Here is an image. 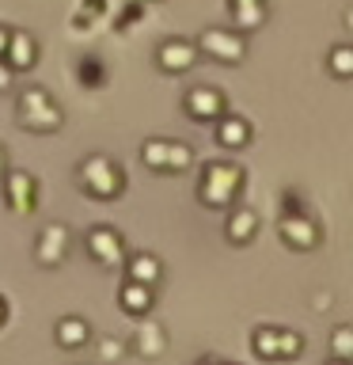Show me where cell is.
Here are the masks:
<instances>
[{
    "label": "cell",
    "instance_id": "obj_1",
    "mask_svg": "<svg viewBox=\"0 0 353 365\" xmlns=\"http://www.w3.org/2000/svg\"><path fill=\"white\" fill-rule=\"evenodd\" d=\"M16 114H19V122L27 125V130H38V133H53L57 125H61V110H57V103L46 96V91H38V88L23 91L19 103H16Z\"/></svg>",
    "mask_w": 353,
    "mask_h": 365
},
{
    "label": "cell",
    "instance_id": "obj_2",
    "mask_svg": "<svg viewBox=\"0 0 353 365\" xmlns=\"http://www.w3.org/2000/svg\"><path fill=\"white\" fill-rule=\"evenodd\" d=\"M80 182H84V190L95 194V198H114V194L122 190V171L114 168L107 156H88L84 164H80Z\"/></svg>",
    "mask_w": 353,
    "mask_h": 365
},
{
    "label": "cell",
    "instance_id": "obj_3",
    "mask_svg": "<svg viewBox=\"0 0 353 365\" xmlns=\"http://www.w3.org/2000/svg\"><path fill=\"white\" fill-rule=\"evenodd\" d=\"M236 187H239V171L228 164H213L201 179V198L209 205H224L236 194Z\"/></svg>",
    "mask_w": 353,
    "mask_h": 365
},
{
    "label": "cell",
    "instance_id": "obj_4",
    "mask_svg": "<svg viewBox=\"0 0 353 365\" xmlns=\"http://www.w3.org/2000/svg\"><path fill=\"white\" fill-rule=\"evenodd\" d=\"M141 160L148 168H159V171H179L190 164V148L175 145V141H144Z\"/></svg>",
    "mask_w": 353,
    "mask_h": 365
},
{
    "label": "cell",
    "instance_id": "obj_5",
    "mask_svg": "<svg viewBox=\"0 0 353 365\" xmlns=\"http://www.w3.org/2000/svg\"><path fill=\"white\" fill-rule=\"evenodd\" d=\"M88 251H91V259L102 262V267H118V262L125 259V244H122V236L114 232V228H91L88 232Z\"/></svg>",
    "mask_w": 353,
    "mask_h": 365
},
{
    "label": "cell",
    "instance_id": "obj_6",
    "mask_svg": "<svg viewBox=\"0 0 353 365\" xmlns=\"http://www.w3.org/2000/svg\"><path fill=\"white\" fill-rule=\"evenodd\" d=\"M68 251V228L65 225H46L38 244H34V255H38L42 267H57Z\"/></svg>",
    "mask_w": 353,
    "mask_h": 365
},
{
    "label": "cell",
    "instance_id": "obj_7",
    "mask_svg": "<svg viewBox=\"0 0 353 365\" xmlns=\"http://www.w3.org/2000/svg\"><path fill=\"white\" fill-rule=\"evenodd\" d=\"M4 190H8V205L16 213H27V210H34V202H38V187H34V179L27 175V171H11V175H4Z\"/></svg>",
    "mask_w": 353,
    "mask_h": 365
},
{
    "label": "cell",
    "instance_id": "obj_8",
    "mask_svg": "<svg viewBox=\"0 0 353 365\" xmlns=\"http://www.w3.org/2000/svg\"><path fill=\"white\" fill-rule=\"evenodd\" d=\"M221 107H224V99L213 88H194L186 96V110L198 114V118H213V114H221Z\"/></svg>",
    "mask_w": 353,
    "mask_h": 365
},
{
    "label": "cell",
    "instance_id": "obj_9",
    "mask_svg": "<svg viewBox=\"0 0 353 365\" xmlns=\"http://www.w3.org/2000/svg\"><path fill=\"white\" fill-rule=\"evenodd\" d=\"M201 50H209V53H216V57H224V61H239V53H243V42L232 38V34L213 31V34H205V38H201Z\"/></svg>",
    "mask_w": 353,
    "mask_h": 365
},
{
    "label": "cell",
    "instance_id": "obj_10",
    "mask_svg": "<svg viewBox=\"0 0 353 365\" xmlns=\"http://www.w3.org/2000/svg\"><path fill=\"white\" fill-rule=\"evenodd\" d=\"M159 65L167 68V73H182V68L194 65V46L186 42H167L164 50H159Z\"/></svg>",
    "mask_w": 353,
    "mask_h": 365
},
{
    "label": "cell",
    "instance_id": "obj_11",
    "mask_svg": "<svg viewBox=\"0 0 353 365\" xmlns=\"http://www.w3.org/2000/svg\"><path fill=\"white\" fill-rule=\"evenodd\" d=\"M148 304H152V285H141V282H125L122 285V308L125 312H148Z\"/></svg>",
    "mask_w": 353,
    "mask_h": 365
},
{
    "label": "cell",
    "instance_id": "obj_12",
    "mask_svg": "<svg viewBox=\"0 0 353 365\" xmlns=\"http://www.w3.org/2000/svg\"><path fill=\"white\" fill-rule=\"evenodd\" d=\"M88 335H91L88 324H84V319H76V316H68V319L57 324V342H61V346H84Z\"/></svg>",
    "mask_w": 353,
    "mask_h": 365
},
{
    "label": "cell",
    "instance_id": "obj_13",
    "mask_svg": "<svg viewBox=\"0 0 353 365\" xmlns=\"http://www.w3.org/2000/svg\"><path fill=\"white\" fill-rule=\"evenodd\" d=\"M130 282H141V285L159 282V259H152V255H137V259L130 262Z\"/></svg>",
    "mask_w": 353,
    "mask_h": 365
},
{
    "label": "cell",
    "instance_id": "obj_14",
    "mask_svg": "<svg viewBox=\"0 0 353 365\" xmlns=\"http://www.w3.org/2000/svg\"><path fill=\"white\" fill-rule=\"evenodd\" d=\"M137 350H141L144 358H152V354L164 350V327H159V324H144L141 331H137Z\"/></svg>",
    "mask_w": 353,
    "mask_h": 365
},
{
    "label": "cell",
    "instance_id": "obj_15",
    "mask_svg": "<svg viewBox=\"0 0 353 365\" xmlns=\"http://www.w3.org/2000/svg\"><path fill=\"white\" fill-rule=\"evenodd\" d=\"M8 46H11V65H16V68H27V65L34 61V46H31V38L16 34V38H11Z\"/></svg>",
    "mask_w": 353,
    "mask_h": 365
},
{
    "label": "cell",
    "instance_id": "obj_16",
    "mask_svg": "<svg viewBox=\"0 0 353 365\" xmlns=\"http://www.w3.org/2000/svg\"><path fill=\"white\" fill-rule=\"evenodd\" d=\"M221 141H224V145H243V141H247V125L239 122V118H228V122L221 125Z\"/></svg>",
    "mask_w": 353,
    "mask_h": 365
},
{
    "label": "cell",
    "instance_id": "obj_17",
    "mask_svg": "<svg viewBox=\"0 0 353 365\" xmlns=\"http://www.w3.org/2000/svg\"><path fill=\"white\" fill-rule=\"evenodd\" d=\"M330 68H334L338 76H349L353 73V50H349V46H338V50L330 53Z\"/></svg>",
    "mask_w": 353,
    "mask_h": 365
},
{
    "label": "cell",
    "instance_id": "obj_18",
    "mask_svg": "<svg viewBox=\"0 0 353 365\" xmlns=\"http://www.w3.org/2000/svg\"><path fill=\"white\" fill-rule=\"evenodd\" d=\"M251 228H255V217H251V213H239L236 221L228 225V232H232V240H243V236L251 232Z\"/></svg>",
    "mask_w": 353,
    "mask_h": 365
},
{
    "label": "cell",
    "instance_id": "obj_19",
    "mask_svg": "<svg viewBox=\"0 0 353 365\" xmlns=\"http://www.w3.org/2000/svg\"><path fill=\"white\" fill-rule=\"evenodd\" d=\"M99 354H102V361H114V358H118V354H122V342H102V346H99Z\"/></svg>",
    "mask_w": 353,
    "mask_h": 365
},
{
    "label": "cell",
    "instance_id": "obj_20",
    "mask_svg": "<svg viewBox=\"0 0 353 365\" xmlns=\"http://www.w3.org/2000/svg\"><path fill=\"white\" fill-rule=\"evenodd\" d=\"M334 346H338V350H349V346H353V331L342 327V331H338V339H334Z\"/></svg>",
    "mask_w": 353,
    "mask_h": 365
},
{
    "label": "cell",
    "instance_id": "obj_21",
    "mask_svg": "<svg viewBox=\"0 0 353 365\" xmlns=\"http://www.w3.org/2000/svg\"><path fill=\"white\" fill-rule=\"evenodd\" d=\"M11 84V73H8V68H4V61H0V91H4Z\"/></svg>",
    "mask_w": 353,
    "mask_h": 365
},
{
    "label": "cell",
    "instance_id": "obj_22",
    "mask_svg": "<svg viewBox=\"0 0 353 365\" xmlns=\"http://www.w3.org/2000/svg\"><path fill=\"white\" fill-rule=\"evenodd\" d=\"M8 42H11V38H8V34H4V31H0V53H4V50H8Z\"/></svg>",
    "mask_w": 353,
    "mask_h": 365
},
{
    "label": "cell",
    "instance_id": "obj_23",
    "mask_svg": "<svg viewBox=\"0 0 353 365\" xmlns=\"http://www.w3.org/2000/svg\"><path fill=\"white\" fill-rule=\"evenodd\" d=\"M0 175H4V148H0Z\"/></svg>",
    "mask_w": 353,
    "mask_h": 365
},
{
    "label": "cell",
    "instance_id": "obj_24",
    "mask_svg": "<svg viewBox=\"0 0 353 365\" xmlns=\"http://www.w3.org/2000/svg\"><path fill=\"white\" fill-rule=\"evenodd\" d=\"M0 319H4V301H0Z\"/></svg>",
    "mask_w": 353,
    "mask_h": 365
},
{
    "label": "cell",
    "instance_id": "obj_25",
    "mask_svg": "<svg viewBox=\"0 0 353 365\" xmlns=\"http://www.w3.org/2000/svg\"><path fill=\"white\" fill-rule=\"evenodd\" d=\"M209 365H216V361H209Z\"/></svg>",
    "mask_w": 353,
    "mask_h": 365
}]
</instances>
